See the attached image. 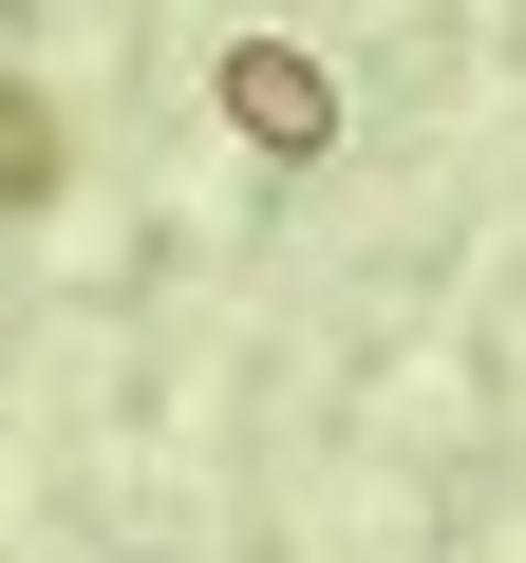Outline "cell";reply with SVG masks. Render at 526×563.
<instances>
[{
	"mask_svg": "<svg viewBox=\"0 0 526 563\" xmlns=\"http://www.w3.org/2000/svg\"><path fill=\"white\" fill-rule=\"evenodd\" d=\"M226 132L244 151H339V76L302 38H226Z\"/></svg>",
	"mask_w": 526,
	"mask_h": 563,
	"instance_id": "1",
	"label": "cell"
},
{
	"mask_svg": "<svg viewBox=\"0 0 526 563\" xmlns=\"http://www.w3.org/2000/svg\"><path fill=\"white\" fill-rule=\"evenodd\" d=\"M39 188H57V113H39V95H0V207H39Z\"/></svg>",
	"mask_w": 526,
	"mask_h": 563,
	"instance_id": "2",
	"label": "cell"
}]
</instances>
